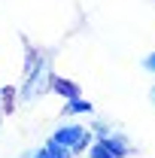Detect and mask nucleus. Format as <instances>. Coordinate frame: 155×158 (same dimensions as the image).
Returning a JSON list of instances; mask_svg holds the SVG:
<instances>
[{
  "mask_svg": "<svg viewBox=\"0 0 155 158\" xmlns=\"http://www.w3.org/2000/svg\"><path fill=\"white\" fill-rule=\"evenodd\" d=\"M52 91L55 94H61L64 100H73V98H79V88L70 82V79H58V76H52Z\"/></svg>",
  "mask_w": 155,
  "mask_h": 158,
  "instance_id": "3",
  "label": "nucleus"
},
{
  "mask_svg": "<svg viewBox=\"0 0 155 158\" xmlns=\"http://www.w3.org/2000/svg\"><path fill=\"white\" fill-rule=\"evenodd\" d=\"M94 113V106H91V100H85L82 94L73 100H67V116H91Z\"/></svg>",
  "mask_w": 155,
  "mask_h": 158,
  "instance_id": "4",
  "label": "nucleus"
},
{
  "mask_svg": "<svg viewBox=\"0 0 155 158\" xmlns=\"http://www.w3.org/2000/svg\"><path fill=\"white\" fill-rule=\"evenodd\" d=\"M64 152H70V155H79V152H85L88 146H91V128H85V125H79V122H67V125H58L55 131H52V137Z\"/></svg>",
  "mask_w": 155,
  "mask_h": 158,
  "instance_id": "2",
  "label": "nucleus"
},
{
  "mask_svg": "<svg viewBox=\"0 0 155 158\" xmlns=\"http://www.w3.org/2000/svg\"><path fill=\"white\" fill-rule=\"evenodd\" d=\"M46 91H52V61L43 52H31L27 67H24V82L19 88V98L24 103H31V100L43 98Z\"/></svg>",
  "mask_w": 155,
  "mask_h": 158,
  "instance_id": "1",
  "label": "nucleus"
},
{
  "mask_svg": "<svg viewBox=\"0 0 155 158\" xmlns=\"http://www.w3.org/2000/svg\"><path fill=\"white\" fill-rule=\"evenodd\" d=\"M149 100L155 103V82H152V88H149Z\"/></svg>",
  "mask_w": 155,
  "mask_h": 158,
  "instance_id": "7",
  "label": "nucleus"
},
{
  "mask_svg": "<svg viewBox=\"0 0 155 158\" xmlns=\"http://www.w3.org/2000/svg\"><path fill=\"white\" fill-rule=\"evenodd\" d=\"M85 152H88L85 158H116L110 149H107V146H103V143H100V140H91V146H88Z\"/></svg>",
  "mask_w": 155,
  "mask_h": 158,
  "instance_id": "5",
  "label": "nucleus"
},
{
  "mask_svg": "<svg viewBox=\"0 0 155 158\" xmlns=\"http://www.w3.org/2000/svg\"><path fill=\"white\" fill-rule=\"evenodd\" d=\"M140 67H143L146 73H152V76H155V52H149L146 58H140Z\"/></svg>",
  "mask_w": 155,
  "mask_h": 158,
  "instance_id": "6",
  "label": "nucleus"
}]
</instances>
